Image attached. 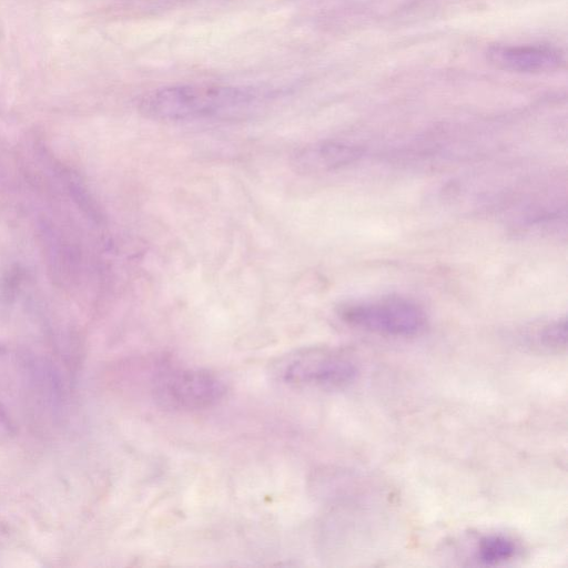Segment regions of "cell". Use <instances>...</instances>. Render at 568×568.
Returning a JSON list of instances; mask_svg holds the SVG:
<instances>
[{"label": "cell", "mask_w": 568, "mask_h": 568, "mask_svg": "<svg viewBox=\"0 0 568 568\" xmlns=\"http://www.w3.org/2000/svg\"><path fill=\"white\" fill-rule=\"evenodd\" d=\"M266 97L248 87L176 84L148 92L139 108L144 116L158 121L227 119L248 113Z\"/></svg>", "instance_id": "6da1fadb"}, {"label": "cell", "mask_w": 568, "mask_h": 568, "mask_svg": "<svg viewBox=\"0 0 568 568\" xmlns=\"http://www.w3.org/2000/svg\"><path fill=\"white\" fill-rule=\"evenodd\" d=\"M357 364L342 351L310 347L282 356L274 366L278 381L292 386L339 388L352 383Z\"/></svg>", "instance_id": "7a4b0ae2"}, {"label": "cell", "mask_w": 568, "mask_h": 568, "mask_svg": "<svg viewBox=\"0 0 568 568\" xmlns=\"http://www.w3.org/2000/svg\"><path fill=\"white\" fill-rule=\"evenodd\" d=\"M338 315L349 326L394 337L418 335L427 324L423 308L403 297H382L345 304L339 308Z\"/></svg>", "instance_id": "3957f363"}, {"label": "cell", "mask_w": 568, "mask_h": 568, "mask_svg": "<svg viewBox=\"0 0 568 568\" xmlns=\"http://www.w3.org/2000/svg\"><path fill=\"white\" fill-rule=\"evenodd\" d=\"M153 393L166 408L199 410L219 403L226 393V385L207 369L168 367L154 376Z\"/></svg>", "instance_id": "277c9868"}, {"label": "cell", "mask_w": 568, "mask_h": 568, "mask_svg": "<svg viewBox=\"0 0 568 568\" xmlns=\"http://www.w3.org/2000/svg\"><path fill=\"white\" fill-rule=\"evenodd\" d=\"M486 55L494 67L519 73L549 72L565 62L559 49L546 44H496L488 48Z\"/></svg>", "instance_id": "5b68a950"}, {"label": "cell", "mask_w": 568, "mask_h": 568, "mask_svg": "<svg viewBox=\"0 0 568 568\" xmlns=\"http://www.w3.org/2000/svg\"><path fill=\"white\" fill-rule=\"evenodd\" d=\"M517 552L516 542L501 534L481 537L475 548V559L487 566L499 565L513 559Z\"/></svg>", "instance_id": "8992f818"}, {"label": "cell", "mask_w": 568, "mask_h": 568, "mask_svg": "<svg viewBox=\"0 0 568 568\" xmlns=\"http://www.w3.org/2000/svg\"><path fill=\"white\" fill-rule=\"evenodd\" d=\"M529 343L549 353H560L567 345L566 318H558L538 327L529 336Z\"/></svg>", "instance_id": "52a82bcc"}, {"label": "cell", "mask_w": 568, "mask_h": 568, "mask_svg": "<svg viewBox=\"0 0 568 568\" xmlns=\"http://www.w3.org/2000/svg\"><path fill=\"white\" fill-rule=\"evenodd\" d=\"M16 434V424L7 406L0 399V443L9 440Z\"/></svg>", "instance_id": "ba28073f"}]
</instances>
